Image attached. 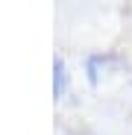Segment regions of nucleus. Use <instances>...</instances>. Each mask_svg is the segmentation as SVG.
<instances>
[{
    "label": "nucleus",
    "instance_id": "f257e3e1",
    "mask_svg": "<svg viewBox=\"0 0 132 135\" xmlns=\"http://www.w3.org/2000/svg\"><path fill=\"white\" fill-rule=\"evenodd\" d=\"M65 88H68V71H65V62L56 59V65H53V94L62 97Z\"/></svg>",
    "mask_w": 132,
    "mask_h": 135
}]
</instances>
